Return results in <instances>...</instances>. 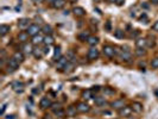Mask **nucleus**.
I'll return each mask as SVG.
<instances>
[{
  "label": "nucleus",
  "mask_w": 158,
  "mask_h": 119,
  "mask_svg": "<svg viewBox=\"0 0 158 119\" xmlns=\"http://www.w3.org/2000/svg\"><path fill=\"white\" fill-rule=\"evenodd\" d=\"M43 51H44V55H46V54H49V51H50V45H45V44H44V48H43Z\"/></svg>",
  "instance_id": "42"
},
{
  "label": "nucleus",
  "mask_w": 158,
  "mask_h": 119,
  "mask_svg": "<svg viewBox=\"0 0 158 119\" xmlns=\"http://www.w3.org/2000/svg\"><path fill=\"white\" fill-rule=\"evenodd\" d=\"M33 44L32 43H23L21 46H20V49H21V52L23 54H26V55H31L33 52Z\"/></svg>",
  "instance_id": "4"
},
{
  "label": "nucleus",
  "mask_w": 158,
  "mask_h": 119,
  "mask_svg": "<svg viewBox=\"0 0 158 119\" xmlns=\"http://www.w3.org/2000/svg\"><path fill=\"white\" fill-rule=\"evenodd\" d=\"M136 55H137V56H144V55H146V50L143 49V48H137V49H136Z\"/></svg>",
  "instance_id": "36"
},
{
  "label": "nucleus",
  "mask_w": 158,
  "mask_h": 119,
  "mask_svg": "<svg viewBox=\"0 0 158 119\" xmlns=\"http://www.w3.org/2000/svg\"><path fill=\"white\" fill-rule=\"evenodd\" d=\"M6 107H7V104H4V105L1 106V110H0V114H4L5 110H6Z\"/></svg>",
  "instance_id": "45"
},
{
  "label": "nucleus",
  "mask_w": 158,
  "mask_h": 119,
  "mask_svg": "<svg viewBox=\"0 0 158 119\" xmlns=\"http://www.w3.org/2000/svg\"><path fill=\"white\" fill-rule=\"evenodd\" d=\"M68 62H69V61H68V58H67L66 56H62V57L56 62V67H57L58 69H63Z\"/></svg>",
  "instance_id": "19"
},
{
  "label": "nucleus",
  "mask_w": 158,
  "mask_h": 119,
  "mask_svg": "<svg viewBox=\"0 0 158 119\" xmlns=\"http://www.w3.org/2000/svg\"><path fill=\"white\" fill-rule=\"evenodd\" d=\"M74 68H75V63L74 62H68L67 65L64 66V68H63V73H66V74H70L72 71L74 70Z\"/></svg>",
  "instance_id": "18"
},
{
  "label": "nucleus",
  "mask_w": 158,
  "mask_h": 119,
  "mask_svg": "<svg viewBox=\"0 0 158 119\" xmlns=\"http://www.w3.org/2000/svg\"><path fill=\"white\" fill-rule=\"evenodd\" d=\"M66 113L67 112L63 108H60V110H57V111H55V112H54V114L56 116V118H63L66 116Z\"/></svg>",
  "instance_id": "35"
},
{
  "label": "nucleus",
  "mask_w": 158,
  "mask_h": 119,
  "mask_svg": "<svg viewBox=\"0 0 158 119\" xmlns=\"http://www.w3.org/2000/svg\"><path fill=\"white\" fill-rule=\"evenodd\" d=\"M125 106V102H124V99H116L114 101L110 102V107L114 108V110H118L119 111L120 108H123Z\"/></svg>",
  "instance_id": "11"
},
{
  "label": "nucleus",
  "mask_w": 158,
  "mask_h": 119,
  "mask_svg": "<svg viewBox=\"0 0 158 119\" xmlns=\"http://www.w3.org/2000/svg\"><path fill=\"white\" fill-rule=\"evenodd\" d=\"M76 112H78V111H77V107H75V106H69L68 110H67V116L74 117V116H76Z\"/></svg>",
  "instance_id": "29"
},
{
  "label": "nucleus",
  "mask_w": 158,
  "mask_h": 119,
  "mask_svg": "<svg viewBox=\"0 0 158 119\" xmlns=\"http://www.w3.org/2000/svg\"><path fill=\"white\" fill-rule=\"evenodd\" d=\"M52 105V102L50 100V98L48 97H44L41 99V101H39V107H41L42 110H45V108H48V107H51Z\"/></svg>",
  "instance_id": "8"
},
{
  "label": "nucleus",
  "mask_w": 158,
  "mask_h": 119,
  "mask_svg": "<svg viewBox=\"0 0 158 119\" xmlns=\"http://www.w3.org/2000/svg\"><path fill=\"white\" fill-rule=\"evenodd\" d=\"M94 102H95V105L99 106V107H102L106 105V100L104 97H95V99H94Z\"/></svg>",
  "instance_id": "25"
},
{
  "label": "nucleus",
  "mask_w": 158,
  "mask_h": 119,
  "mask_svg": "<svg viewBox=\"0 0 158 119\" xmlns=\"http://www.w3.org/2000/svg\"><path fill=\"white\" fill-rule=\"evenodd\" d=\"M76 107H77L78 112H81V113H87V112H89V111H90V106L87 104V102H84V101L78 102Z\"/></svg>",
  "instance_id": "7"
},
{
  "label": "nucleus",
  "mask_w": 158,
  "mask_h": 119,
  "mask_svg": "<svg viewBox=\"0 0 158 119\" xmlns=\"http://www.w3.org/2000/svg\"><path fill=\"white\" fill-rule=\"evenodd\" d=\"M14 71H15V69H13V68H11V67H9V66L6 67V73H7V74H12V73H14Z\"/></svg>",
  "instance_id": "43"
},
{
  "label": "nucleus",
  "mask_w": 158,
  "mask_h": 119,
  "mask_svg": "<svg viewBox=\"0 0 158 119\" xmlns=\"http://www.w3.org/2000/svg\"><path fill=\"white\" fill-rule=\"evenodd\" d=\"M11 87H12V89L15 93H23V92H24V87L25 86H24V83H23L21 81H13Z\"/></svg>",
  "instance_id": "5"
},
{
  "label": "nucleus",
  "mask_w": 158,
  "mask_h": 119,
  "mask_svg": "<svg viewBox=\"0 0 158 119\" xmlns=\"http://www.w3.org/2000/svg\"><path fill=\"white\" fill-rule=\"evenodd\" d=\"M139 20L141 22V23H147V15L145 14V13H143V15L139 18Z\"/></svg>",
  "instance_id": "41"
},
{
  "label": "nucleus",
  "mask_w": 158,
  "mask_h": 119,
  "mask_svg": "<svg viewBox=\"0 0 158 119\" xmlns=\"http://www.w3.org/2000/svg\"><path fill=\"white\" fill-rule=\"evenodd\" d=\"M114 119H118V118H114Z\"/></svg>",
  "instance_id": "59"
},
{
  "label": "nucleus",
  "mask_w": 158,
  "mask_h": 119,
  "mask_svg": "<svg viewBox=\"0 0 158 119\" xmlns=\"http://www.w3.org/2000/svg\"><path fill=\"white\" fill-rule=\"evenodd\" d=\"M12 57H14L19 63H23V62H24V60H25V58H24V54H23L21 51H15V52L13 54Z\"/></svg>",
  "instance_id": "27"
},
{
  "label": "nucleus",
  "mask_w": 158,
  "mask_h": 119,
  "mask_svg": "<svg viewBox=\"0 0 158 119\" xmlns=\"http://www.w3.org/2000/svg\"><path fill=\"white\" fill-rule=\"evenodd\" d=\"M136 46H137V48H143V49H145V48L147 46L146 38H137V39H136Z\"/></svg>",
  "instance_id": "20"
},
{
  "label": "nucleus",
  "mask_w": 158,
  "mask_h": 119,
  "mask_svg": "<svg viewBox=\"0 0 158 119\" xmlns=\"http://www.w3.org/2000/svg\"><path fill=\"white\" fill-rule=\"evenodd\" d=\"M151 29H152L153 31H157V32H158V20H157V22H156V23L153 24V25H152V28H151Z\"/></svg>",
  "instance_id": "44"
},
{
  "label": "nucleus",
  "mask_w": 158,
  "mask_h": 119,
  "mask_svg": "<svg viewBox=\"0 0 158 119\" xmlns=\"http://www.w3.org/2000/svg\"><path fill=\"white\" fill-rule=\"evenodd\" d=\"M55 1V0H48V3H50V4H52Z\"/></svg>",
  "instance_id": "56"
},
{
  "label": "nucleus",
  "mask_w": 158,
  "mask_h": 119,
  "mask_svg": "<svg viewBox=\"0 0 158 119\" xmlns=\"http://www.w3.org/2000/svg\"><path fill=\"white\" fill-rule=\"evenodd\" d=\"M99 43V38L96 36H90L88 39H87V44L92 46H96V44Z\"/></svg>",
  "instance_id": "23"
},
{
  "label": "nucleus",
  "mask_w": 158,
  "mask_h": 119,
  "mask_svg": "<svg viewBox=\"0 0 158 119\" xmlns=\"http://www.w3.org/2000/svg\"><path fill=\"white\" fill-rule=\"evenodd\" d=\"M63 14H64V15H68V14H69V11H64V12H63Z\"/></svg>",
  "instance_id": "54"
},
{
  "label": "nucleus",
  "mask_w": 158,
  "mask_h": 119,
  "mask_svg": "<svg viewBox=\"0 0 158 119\" xmlns=\"http://www.w3.org/2000/svg\"><path fill=\"white\" fill-rule=\"evenodd\" d=\"M156 94H157V95H158V91H156Z\"/></svg>",
  "instance_id": "58"
},
{
  "label": "nucleus",
  "mask_w": 158,
  "mask_h": 119,
  "mask_svg": "<svg viewBox=\"0 0 158 119\" xmlns=\"http://www.w3.org/2000/svg\"><path fill=\"white\" fill-rule=\"evenodd\" d=\"M61 57H62V54H61V46H56V48H55V51H54L52 60H54L55 62H57Z\"/></svg>",
  "instance_id": "24"
},
{
  "label": "nucleus",
  "mask_w": 158,
  "mask_h": 119,
  "mask_svg": "<svg viewBox=\"0 0 158 119\" xmlns=\"http://www.w3.org/2000/svg\"><path fill=\"white\" fill-rule=\"evenodd\" d=\"M141 7H143V9H146V10H147L150 6H149L147 4H145V3H141Z\"/></svg>",
  "instance_id": "48"
},
{
  "label": "nucleus",
  "mask_w": 158,
  "mask_h": 119,
  "mask_svg": "<svg viewBox=\"0 0 158 119\" xmlns=\"http://www.w3.org/2000/svg\"><path fill=\"white\" fill-rule=\"evenodd\" d=\"M139 35H140V31H139V30H134V31L132 30V31H131V37H132V38H136V39H137Z\"/></svg>",
  "instance_id": "40"
},
{
  "label": "nucleus",
  "mask_w": 158,
  "mask_h": 119,
  "mask_svg": "<svg viewBox=\"0 0 158 119\" xmlns=\"http://www.w3.org/2000/svg\"><path fill=\"white\" fill-rule=\"evenodd\" d=\"M101 91L104 92L105 95H108V97H109V95H114V93H115V91L113 88H110V87H104Z\"/></svg>",
  "instance_id": "31"
},
{
  "label": "nucleus",
  "mask_w": 158,
  "mask_h": 119,
  "mask_svg": "<svg viewBox=\"0 0 158 119\" xmlns=\"http://www.w3.org/2000/svg\"><path fill=\"white\" fill-rule=\"evenodd\" d=\"M31 25V20L29 18H21L18 20V28L20 30H26Z\"/></svg>",
  "instance_id": "6"
},
{
  "label": "nucleus",
  "mask_w": 158,
  "mask_h": 119,
  "mask_svg": "<svg viewBox=\"0 0 158 119\" xmlns=\"http://www.w3.org/2000/svg\"><path fill=\"white\" fill-rule=\"evenodd\" d=\"M27 39H29V35H27L26 31H21V32H19V35H18V41L21 44L23 43H26Z\"/></svg>",
  "instance_id": "21"
},
{
  "label": "nucleus",
  "mask_w": 158,
  "mask_h": 119,
  "mask_svg": "<svg viewBox=\"0 0 158 119\" xmlns=\"http://www.w3.org/2000/svg\"><path fill=\"white\" fill-rule=\"evenodd\" d=\"M106 30L107 31H110V22H107L106 23Z\"/></svg>",
  "instance_id": "47"
},
{
  "label": "nucleus",
  "mask_w": 158,
  "mask_h": 119,
  "mask_svg": "<svg viewBox=\"0 0 158 119\" xmlns=\"http://www.w3.org/2000/svg\"><path fill=\"white\" fill-rule=\"evenodd\" d=\"M82 98H83L84 100H89V99L94 98V97H93V91H92V89H86V91H83Z\"/></svg>",
  "instance_id": "28"
},
{
  "label": "nucleus",
  "mask_w": 158,
  "mask_h": 119,
  "mask_svg": "<svg viewBox=\"0 0 158 119\" xmlns=\"http://www.w3.org/2000/svg\"><path fill=\"white\" fill-rule=\"evenodd\" d=\"M44 1V0H32V3H35V4H42Z\"/></svg>",
  "instance_id": "50"
},
{
  "label": "nucleus",
  "mask_w": 158,
  "mask_h": 119,
  "mask_svg": "<svg viewBox=\"0 0 158 119\" xmlns=\"http://www.w3.org/2000/svg\"><path fill=\"white\" fill-rule=\"evenodd\" d=\"M73 12H74V14L76 15V17H83V15H86V10L83 9V7H81V6L74 7Z\"/></svg>",
  "instance_id": "15"
},
{
  "label": "nucleus",
  "mask_w": 158,
  "mask_h": 119,
  "mask_svg": "<svg viewBox=\"0 0 158 119\" xmlns=\"http://www.w3.org/2000/svg\"><path fill=\"white\" fill-rule=\"evenodd\" d=\"M32 55L37 58V60H41L43 56H44V51H43V48H39V46H36L33 48V52Z\"/></svg>",
  "instance_id": "13"
},
{
  "label": "nucleus",
  "mask_w": 158,
  "mask_h": 119,
  "mask_svg": "<svg viewBox=\"0 0 158 119\" xmlns=\"http://www.w3.org/2000/svg\"><path fill=\"white\" fill-rule=\"evenodd\" d=\"M66 0H55V1L51 4L52 5V7L55 10H62L63 7L66 6Z\"/></svg>",
  "instance_id": "14"
},
{
  "label": "nucleus",
  "mask_w": 158,
  "mask_h": 119,
  "mask_svg": "<svg viewBox=\"0 0 158 119\" xmlns=\"http://www.w3.org/2000/svg\"><path fill=\"white\" fill-rule=\"evenodd\" d=\"M42 32L45 34V36L52 35V28H51L50 25H43V26H42Z\"/></svg>",
  "instance_id": "30"
},
{
  "label": "nucleus",
  "mask_w": 158,
  "mask_h": 119,
  "mask_svg": "<svg viewBox=\"0 0 158 119\" xmlns=\"http://www.w3.org/2000/svg\"><path fill=\"white\" fill-rule=\"evenodd\" d=\"M146 42H147V46L149 48H152L156 45V41H155V37L153 36H149L146 38Z\"/></svg>",
  "instance_id": "34"
},
{
  "label": "nucleus",
  "mask_w": 158,
  "mask_h": 119,
  "mask_svg": "<svg viewBox=\"0 0 158 119\" xmlns=\"http://www.w3.org/2000/svg\"><path fill=\"white\" fill-rule=\"evenodd\" d=\"M6 119H15V117L13 114H9V116L6 117Z\"/></svg>",
  "instance_id": "51"
},
{
  "label": "nucleus",
  "mask_w": 158,
  "mask_h": 119,
  "mask_svg": "<svg viewBox=\"0 0 158 119\" xmlns=\"http://www.w3.org/2000/svg\"><path fill=\"white\" fill-rule=\"evenodd\" d=\"M102 52H104V55L106 57H109V58H113L115 55L118 54V49H115L114 46L112 45H104V48H102Z\"/></svg>",
  "instance_id": "1"
},
{
  "label": "nucleus",
  "mask_w": 158,
  "mask_h": 119,
  "mask_svg": "<svg viewBox=\"0 0 158 119\" xmlns=\"http://www.w3.org/2000/svg\"><path fill=\"white\" fill-rule=\"evenodd\" d=\"M150 3L153 5H158V0H150Z\"/></svg>",
  "instance_id": "52"
},
{
  "label": "nucleus",
  "mask_w": 158,
  "mask_h": 119,
  "mask_svg": "<svg viewBox=\"0 0 158 119\" xmlns=\"http://www.w3.org/2000/svg\"><path fill=\"white\" fill-rule=\"evenodd\" d=\"M89 37H90V35H89V31H83V32L78 34V36H77V38L80 39L81 42H87V39H88Z\"/></svg>",
  "instance_id": "26"
},
{
  "label": "nucleus",
  "mask_w": 158,
  "mask_h": 119,
  "mask_svg": "<svg viewBox=\"0 0 158 119\" xmlns=\"http://www.w3.org/2000/svg\"><path fill=\"white\" fill-rule=\"evenodd\" d=\"M131 107L133 110V112H136V113H141V112H143V104H140V102H138V101H134Z\"/></svg>",
  "instance_id": "16"
},
{
  "label": "nucleus",
  "mask_w": 158,
  "mask_h": 119,
  "mask_svg": "<svg viewBox=\"0 0 158 119\" xmlns=\"http://www.w3.org/2000/svg\"><path fill=\"white\" fill-rule=\"evenodd\" d=\"M42 31V28L38 25V24H31V25L26 29V32H27V35L29 36H31V37H33V36H36V35H38L39 32Z\"/></svg>",
  "instance_id": "2"
},
{
  "label": "nucleus",
  "mask_w": 158,
  "mask_h": 119,
  "mask_svg": "<svg viewBox=\"0 0 158 119\" xmlns=\"http://www.w3.org/2000/svg\"><path fill=\"white\" fill-rule=\"evenodd\" d=\"M10 25H7V24H1L0 25V36L1 37H4L5 35H7L10 32Z\"/></svg>",
  "instance_id": "22"
},
{
  "label": "nucleus",
  "mask_w": 158,
  "mask_h": 119,
  "mask_svg": "<svg viewBox=\"0 0 158 119\" xmlns=\"http://www.w3.org/2000/svg\"><path fill=\"white\" fill-rule=\"evenodd\" d=\"M31 43H32L33 45L38 46V45H41V44H44V36L42 35H36L32 37V41H31Z\"/></svg>",
  "instance_id": "12"
},
{
  "label": "nucleus",
  "mask_w": 158,
  "mask_h": 119,
  "mask_svg": "<svg viewBox=\"0 0 158 119\" xmlns=\"http://www.w3.org/2000/svg\"><path fill=\"white\" fill-rule=\"evenodd\" d=\"M50 108L55 112V111H57V110H60V108H62V107H61V104H58V102H52V105H51Z\"/></svg>",
  "instance_id": "39"
},
{
  "label": "nucleus",
  "mask_w": 158,
  "mask_h": 119,
  "mask_svg": "<svg viewBox=\"0 0 158 119\" xmlns=\"http://www.w3.org/2000/svg\"><path fill=\"white\" fill-rule=\"evenodd\" d=\"M68 1H69V3H72V4H74V3L77 1V0H68Z\"/></svg>",
  "instance_id": "53"
},
{
  "label": "nucleus",
  "mask_w": 158,
  "mask_h": 119,
  "mask_svg": "<svg viewBox=\"0 0 158 119\" xmlns=\"http://www.w3.org/2000/svg\"><path fill=\"white\" fill-rule=\"evenodd\" d=\"M124 3H125V0H115V4H116L118 6H121Z\"/></svg>",
  "instance_id": "46"
},
{
  "label": "nucleus",
  "mask_w": 158,
  "mask_h": 119,
  "mask_svg": "<svg viewBox=\"0 0 158 119\" xmlns=\"http://www.w3.org/2000/svg\"><path fill=\"white\" fill-rule=\"evenodd\" d=\"M127 119H137V118H136V117H129Z\"/></svg>",
  "instance_id": "57"
},
{
  "label": "nucleus",
  "mask_w": 158,
  "mask_h": 119,
  "mask_svg": "<svg viewBox=\"0 0 158 119\" xmlns=\"http://www.w3.org/2000/svg\"><path fill=\"white\" fill-rule=\"evenodd\" d=\"M66 57L68 58V61L74 62V60H76V55H75V52H74L73 50H69V51L67 52V55H66Z\"/></svg>",
  "instance_id": "33"
},
{
  "label": "nucleus",
  "mask_w": 158,
  "mask_h": 119,
  "mask_svg": "<svg viewBox=\"0 0 158 119\" xmlns=\"http://www.w3.org/2000/svg\"><path fill=\"white\" fill-rule=\"evenodd\" d=\"M119 58L124 62H130L132 60V54L130 51H125V50H121L119 52Z\"/></svg>",
  "instance_id": "10"
},
{
  "label": "nucleus",
  "mask_w": 158,
  "mask_h": 119,
  "mask_svg": "<svg viewBox=\"0 0 158 119\" xmlns=\"http://www.w3.org/2000/svg\"><path fill=\"white\" fill-rule=\"evenodd\" d=\"M151 67L153 69H158V57L152 58V61H151Z\"/></svg>",
  "instance_id": "38"
},
{
  "label": "nucleus",
  "mask_w": 158,
  "mask_h": 119,
  "mask_svg": "<svg viewBox=\"0 0 158 119\" xmlns=\"http://www.w3.org/2000/svg\"><path fill=\"white\" fill-rule=\"evenodd\" d=\"M54 42H55V39L51 35H48V36L44 37V44L45 45H51V44H54Z\"/></svg>",
  "instance_id": "32"
},
{
  "label": "nucleus",
  "mask_w": 158,
  "mask_h": 119,
  "mask_svg": "<svg viewBox=\"0 0 158 119\" xmlns=\"http://www.w3.org/2000/svg\"><path fill=\"white\" fill-rule=\"evenodd\" d=\"M114 36L116 37V38H124L125 37V32L123 30H119L118 29L116 31H114Z\"/></svg>",
  "instance_id": "37"
},
{
  "label": "nucleus",
  "mask_w": 158,
  "mask_h": 119,
  "mask_svg": "<svg viewBox=\"0 0 158 119\" xmlns=\"http://www.w3.org/2000/svg\"><path fill=\"white\" fill-rule=\"evenodd\" d=\"M101 88H100V86H95V87H93V89L92 91H95V92H98V91H100Z\"/></svg>",
  "instance_id": "49"
},
{
  "label": "nucleus",
  "mask_w": 158,
  "mask_h": 119,
  "mask_svg": "<svg viewBox=\"0 0 158 119\" xmlns=\"http://www.w3.org/2000/svg\"><path fill=\"white\" fill-rule=\"evenodd\" d=\"M108 1H109V3H112V4H114V3H115V0H108Z\"/></svg>",
  "instance_id": "55"
},
{
  "label": "nucleus",
  "mask_w": 158,
  "mask_h": 119,
  "mask_svg": "<svg viewBox=\"0 0 158 119\" xmlns=\"http://www.w3.org/2000/svg\"><path fill=\"white\" fill-rule=\"evenodd\" d=\"M132 112H133V110H132L131 106H124L123 108L119 110V116L120 117H127L129 118L132 114Z\"/></svg>",
  "instance_id": "9"
},
{
  "label": "nucleus",
  "mask_w": 158,
  "mask_h": 119,
  "mask_svg": "<svg viewBox=\"0 0 158 119\" xmlns=\"http://www.w3.org/2000/svg\"><path fill=\"white\" fill-rule=\"evenodd\" d=\"M7 66L9 67H11V68H13V69H15L17 70L18 69V67H19V62L15 60L14 57H11V58H7Z\"/></svg>",
  "instance_id": "17"
},
{
  "label": "nucleus",
  "mask_w": 158,
  "mask_h": 119,
  "mask_svg": "<svg viewBox=\"0 0 158 119\" xmlns=\"http://www.w3.org/2000/svg\"><path fill=\"white\" fill-rule=\"evenodd\" d=\"M99 50L96 49V46H92L90 49L88 50V54H87V57H88L89 61H94V60H96L99 57Z\"/></svg>",
  "instance_id": "3"
}]
</instances>
